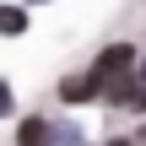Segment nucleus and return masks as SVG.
<instances>
[{"label": "nucleus", "instance_id": "obj_1", "mask_svg": "<svg viewBox=\"0 0 146 146\" xmlns=\"http://www.w3.org/2000/svg\"><path fill=\"white\" fill-rule=\"evenodd\" d=\"M130 60H135V49H130V43H108V49L98 54V65H92V70H98V81H103V76H114V70H130Z\"/></svg>", "mask_w": 146, "mask_h": 146}, {"label": "nucleus", "instance_id": "obj_2", "mask_svg": "<svg viewBox=\"0 0 146 146\" xmlns=\"http://www.w3.org/2000/svg\"><path fill=\"white\" fill-rule=\"evenodd\" d=\"M98 70H87V76H70V81H60V98L65 103H87V98H98Z\"/></svg>", "mask_w": 146, "mask_h": 146}, {"label": "nucleus", "instance_id": "obj_3", "mask_svg": "<svg viewBox=\"0 0 146 146\" xmlns=\"http://www.w3.org/2000/svg\"><path fill=\"white\" fill-rule=\"evenodd\" d=\"M27 33V5H0V38H22Z\"/></svg>", "mask_w": 146, "mask_h": 146}, {"label": "nucleus", "instance_id": "obj_4", "mask_svg": "<svg viewBox=\"0 0 146 146\" xmlns=\"http://www.w3.org/2000/svg\"><path fill=\"white\" fill-rule=\"evenodd\" d=\"M49 135H54V130H49L43 119H22V125H16V141H49Z\"/></svg>", "mask_w": 146, "mask_h": 146}, {"label": "nucleus", "instance_id": "obj_5", "mask_svg": "<svg viewBox=\"0 0 146 146\" xmlns=\"http://www.w3.org/2000/svg\"><path fill=\"white\" fill-rule=\"evenodd\" d=\"M125 108H135V114H146V81H141V87H130V98H125Z\"/></svg>", "mask_w": 146, "mask_h": 146}, {"label": "nucleus", "instance_id": "obj_6", "mask_svg": "<svg viewBox=\"0 0 146 146\" xmlns=\"http://www.w3.org/2000/svg\"><path fill=\"white\" fill-rule=\"evenodd\" d=\"M5 114H11V87L0 81V119H5Z\"/></svg>", "mask_w": 146, "mask_h": 146}, {"label": "nucleus", "instance_id": "obj_7", "mask_svg": "<svg viewBox=\"0 0 146 146\" xmlns=\"http://www.w3.org/2000/svg\"><path fill=\"white\" fill-rule=\"evenodd\" d=\"M141 76H146V65H141Z\"/></svg>", "mask_w": 146, "mask_h": 146}]
</instances>
